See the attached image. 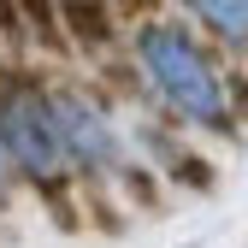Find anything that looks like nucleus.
<instances>
[{
  "instance_id": "f257e3e1",
  "label": "nucleus",
  "mask_w": 248,
  "mask_h": 248,
  "mask_svg": "<svg viewBox=\"0 0 248 248\" xmlns=\"http://www.w3.org/2000/svg\"><path fill=\"white\" fill-rule=\"evenodd\" d=\"M148 53V71L160 77V89L189 112V118H219V83H213L207 59L177 36V30H154V36L142 42Z\"/></svg>"
},
{
  "instance_id": "f03ea898",
  "label": "nucleus",
  "mask_w": 248,
  "mask_h": 248,
  "mask_svg": "<svg viewBox=\"0 0 248 248\" xmlns=\"http://www.w3.org/2000/svg\"><path fill=\"white\" fill-rule=\"evenodd\" d=\"M195 12L225 36H248V0H195Z\"/></svg>"
}]
</instances>
